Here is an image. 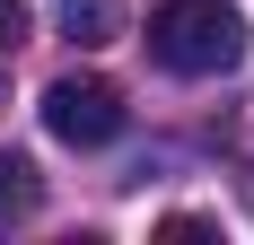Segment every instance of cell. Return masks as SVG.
<instances>
[{"mask_svg":"<svg viewBox=\"0 0 254 245\" xmlns=\"http://www.w3.org/2000/svg\"><path fill=\"white\" fill-rule=\"evenodd\" d=\"M149 53L176 79H219L246 61V18L228 0H158L149 9Z\"/></svg>","mask_w":254,"mask_h":245,"instance_id":"cell-1","label":"cell"},{"mask_svg":"<svg viewBox=\"0 0 254 245\" xmlns=\"http://www.w3.org/2000/svg\"><path fill=\"white\" fill-rule=\"evenodd\" d=\"M123 122H131V105H123V88H114V79L62 70V79L44 88V131H53V140H70V149H105V140H123Z\"/></svg>","mask_w":254,"mask_h":245,"instance_id":"cell-2","label":"cell"},{"mask_svg":"<svg viewBox=\"0 0 254 245\" xmlns=\"http://www.w3.org/2000/svg\"><path fill=\"white\" fill-rule=\"evenodd\" d=\"M35 193H44V184H35V167L9 149V158H0V228H9V219H26V210H35Z\"/></svg>","mask_w":254,"mask_h":245,"instance_id":"cell-3","label":"cell"},{"mask_svg":"<svg viewBox=\"0 0 254 245\" xmlns=\"http://www.w3.org/2000/svg\"><path fill=\"white\" fill-rule=\"evenodd\" d=\"M105 26H114V0H70L62 9V35L70 44H105Z\"/></svg>","mask_w":254,"mask_h":245,"instance_id":"cell-4","label":"cell"},{"mask_svg":"<svg viewBox=\"0 0 254 245\" xmlns=\"http://www.w3.org/2000/svg\"><path fill=\"white\" fill-rule=\"evenodd\" d=\"M26 44V0H0V53Z\"/></svg>","mask_w":254,"mask_h":245,"instance_id":"cell-5","label":"cell"}]
</instances>
